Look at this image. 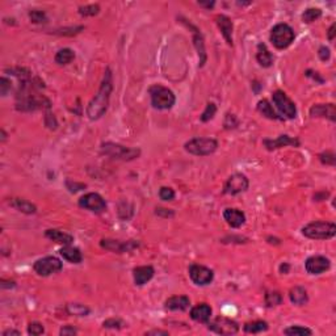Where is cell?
<instances>
[{"label": "cell", "mask_w": 336, "mask_h": 336, "mask_svg": "<svg viewBox=\"0 0 336 336\" xmlns=\"http://www.w3.org/2000/svg\"><path fill=\"white\" fill-rule=\"evenodd\" d=\"M113 90V80H112V72L109 68H106L104 79H102L101 86L99 88L98 94L95 95V98L92 99L87 106V116L90 120H99L100 117L104 116V113L108 109L109 105V99L110 94Z\"/></svg>", "instance_id": "6da1fadb"}, {"label": "cell", "mask_w": 336, "mask_h": 336, "mask_svg": "<svg viewBox=\"0 0 336 336\" xmlns=\"http://www.w3.org/2000/svg\"><path fill=\"white\" fill-rule=\"evenodd\" d=\"M51 102L43 95L32 92L27 95H19L16 101V109L21 112H33L39 109H50Z\"/></svg>", "instance_id": "7a4b0ae2"}, {"label": "cell", "mask_w": 336, "mask_h": 336, "mask_svg": "<svg viewBox=\"0 0 336 336\" xmlns=\"http://www.w3.org/2000/svg\"><path fill=\"white\" fill-rule=\"evenodd\" d=\"M149 94L150 98H151V105L155 109H171L176 101L173 92L169 88L161 86V84H154V86L150 87Z\"/></svg>", "instance_id": "3957f363"}, {"label": "cell", "mask_w": 336, "mask_h": 336, "mask_svg": "<svg viewBox=\"0 0 336 336\" xmlns=\"http://www.w3.org/2000/svg\"><path fill=\"white\" fill-rule=\"evenodd\" d=\"M101 153L112 159L118 161H133L135 158L141 155L139 149L133 147H126V146L113 143V142H105L101 145Z\"/></svg>", "instance_id": "277c9868"}, {"label": "cell", "mask_w": 336, "mask_h": 336, "mask_svg": "<svg viewBox=\"0 0 336 336\" xmlns=\"http://www.w3.org/2000/svg\"><path fill=\"white\" fill-rule=\"evenodd\" d=\"M302 234L310 239H331L336 234V226L331 222H311L302 229Z\"/></svg>", "instance_id": "5b68a950"}, {"label": "cell", "mask_w": 336, "mask_h": 336, "mask_svg": "<svg viewBox=\"0 0 336 336\" xmlns=\"http://www.w3.org/2000/svg\"><path fill=\"white\" fill-rule=\"evenodd\" d=\"M184 147L192 155L206 157V155L214 153L218 147V143L213 138H193L191 141H188Z\"/></svg>", "instance_id": "8992f818"}, {"label": "cell", "mask_w": 336, "mask_h": 336, "mask_svg": "<svg viewBox=\"0 0 336 336\" xmlns=\"http://www.w3.org/2000/svg\"><path fill=\"white\" fill-rule=\"evenodd\" d=\"M294 37L296 34L293 28L289 27L288 24H277L270 32V42L280 50L289 47L294 41Z\"/></svg>", "instance_id": "52a82bcc"}, {"label": "cell", "mask_w": 336, "mask_h": 336, "mask_svg": "<svg viewBox=\"0 0 336 336\" xmlns=\"http://www.w3.org/2000/svg\"><path fill=\"white\" fill-rule=\"evenodd\" d=\"M272 100H273V104L276 105L278 112L281 113V116H284L285 118H289V120H293V118L297 117L296 104L290 100L289 96L285 92H282L280 90L274 91L273 95H272Z\"/></svg>", "instance_id": "ba28073f"}, {"label": "cell", "mask_w": 336, "mask_h": 336, "mask_svg": "<svg viewBox=\"0 0 336 336\" xmlns=\"http://www.w3.org/2000/svg\"><path fill=\"white\" fill-rule=\"evenodd\" d=\"M62 262L55 256H46L37 260L33 266V269L38 276L46 277L50 274L58 273L59 270H62Z\"/></svg>", "instance_id": "9c48e42d"}, {"label": "cell", "mask_w": 336, "mask_h": 336, "mask_svg": "<svg viewBox=\"0 0 336 336\" xmlns=\"http://www.w3.org/2000/svg\"><path fill=\"white\" fill-rule=\"evenodd\" d=\"M207 329L218 335H235L239 331V325L230 318L218 317L207 322Z\"/></svg>", "instance_id": "30bf717a"}, {"label": "cell", "mask_w": 336, "mask_h": 336, "mask_svg": "<svg viewBox=\"0 0 336 336\" xmlns=\"http://www.w3.org/2000/svg\"><path fill=\"white\" fill-rule=\"evenodd\" d=\"M248 185H250V183H248V179H247L246 175H243V173H234V175H231L230 177L227 179L226 183H225L223 192H225L226 195L230 196L239 195V193L247 191V189H248Z\"/></svg>", "instance_id": "8fae6325"}, {"label": "cell", "mask_w": 336, "mask_h": 336, "mask_svg": "<svg viewBox=\"0 0 336 336\" xmlns=\"http://www.w3.org/2000/svg\"><path fill=\"white\" fill-rule=\"evenodd\" d=\"M189 277H191V280L195 282L196 285L205 286L209 285L213 281L214 273L207 267L200 266V264H192L189 267Z\"/></svg>", "instance_id": "7c38bea8"}, {"label": "cell", "mask_w": 336, "mask_h": 336, "mask_svg": "<svg viewBox=\"0 0 336 336\" xmlns=\"http://www.w3.org/2000/svg\"><path fill=\"white\" fill-rule=\"evenodd\" d=\"M79 206L100 214L106 209V203L105 200L102 199L99 193H87L79 200Z\"/></svg>", "instance_id": "4fadbf2b"}, {"label": "cell", "mask_w": 336, "mask_h": 336, "mask_svg": "<svg viewBox=\"0 0 336 336\" xmlns=\"http://www.w3.org/2000/svg\"><path fill=\"white\" fill-rule=\"evenodd\" d=\"M330 267H331L330 260L326 256H322V255L311 256L305 263L306 270L310 274H321L326 272V270H329Z\"/></svg>", "instance_id": "5bb4252c"}, {"label": "cell", "mask_w": 336, "mask_h": 336, "mask_svg": "<svg viewBox=\"0 0 336 336\" xmlns=\"http://www.w3.org/2000/svg\"><path fill=\"white\" fill-rule=\"evenodd\" d=\"M101 247L105 250L113 251L117 254H124V252H129L139 246V243L135 240H128V242H120V240H113V239H102Z\"/></svg>", "instance_id": "9a60e30c"}, {"label": "cell", "mask_w": 336, "mask_h": 336, "mask_svg": "<svg viewBox=\"0 0 336 336\" xmlns=\"http://www.w3.org/2000/svg\"><path fill=\"white\" fill-rule=\"evenodd\" d=\"M311 117L329 118L330 121H336V108L334 104H315L310 108Z\"/></svg>", "instance_id": "2e32d148"}, {"label": "cell", "mask_w": 336, "mask_h": 336, "mask_svg": "<svg viewBox=\"0 0 336 336\" xmlns=\"http://www.w3.org/2000/svg\"><path fill=\"white\" fill-rule=\"evenodd\" d=\"M223 218L226 221L231 227L238 229L246 222V214L239 209H234V207H227L223 211Z\"/></svg>", "instance_id": "e0dca14e"}, {"label": "cell", "mask_w": 336, "mask_h": 336, "mask_svg": "<svg viewBox=\"0 0 336 336\" xmlns=\"http://www.w3.org/2000/svg\"><path fill=\"white\" fill-rule=\"evenodd\" d=\"M264 146H266L268 150H276L280 149V147H285V146H294V147H298L300 146V141L296 139V138H292L289 135H280L277 139H264Z\"/></svg>", "instance_id": "ac0fdd59"}, {"label": "cell", "mask_w": 336, "mask_h": 336, "mask_svg": "<svg viewBox=\"0 0 336 336\" xmlns=\"http://www.w3.org/2000/svg\"><path fill=\"white\" fill-rule=\"evenodd\" d=\"M215 20H217V25H218L221 33H222L223 38L226 39L227 45L233 46V29H234L233 21L225 15L217 16Z\"/></svg>", "instance_id": "d6986e66"}, {"label": "cell", "mask_w": 336, "mask_h": 336, "mask_svg": "<svg viewBox=\"0 0 336 336\" xmlns=\"http://www.w3.org/2000/svg\"><path fill=\"white\" fill-rule=\"evenodd\" d=\"M188 27L192 28L193 29V43H195V47L196 50H197V53H199V57H200V67H202L203 65H205V62H206V49H205V41H203V37L202 34H201V32L197 29V28H195L193 25H191V24H187Z\"/></svg>", "instance_id": "ffe728a7"}, {"label": "cell", "mask_w": 336, "mask_h": 336, "mask_svg": "<svg viewBox=\"0 0 336 336\" xmlns=\"http://www.w3.org/2000/svg\"><path fill=\"white\" fill-rule=\"evenodd\" d=\"M154 273H155V270H154V268L151 266H143L134 268L133 277L135 285H145L146 282H149L154 277Z\"/></svg>", "instance_id": "44dd1931"}, {"label": "cell", "mask_w": 336, "mask_h": 336, "mask_svg": "<svg viewBox=\"0 0 336 336\" xmlns=\"http://www.w3.org/2000/svg\"><path fill=\"white\" fill-rule=\"evenodd\" d=\"M211 317V307L207 303H199L191 310V318L199 323H207Z\"/></svg>", "instance_id": "7402d4cb"}, {"label": "cell", "mask_w": 336, "mask_h": 336, "mask_svg": "<svg viewBox=\"0 0 336 336\" xmlns=\"http://www.w3.org/2000/svg\"><path fill=\"white\" fill-rule=\"evenodd\" d=\"M189 305L191 301L187 296H173L166 301V309L171 311H184L189 307Z\"/></svg>", "instance_id": "603a6c76"}, {"label": "cell", "mask_w": 336, "mask_h": 336, "mask_svg": "<svg viewBox=\"0 0 336 336\" xmlns=\"http://www.w3.org/2000/svg\"><path fill=\"white\" fill-rule=\"evenodd\" d=\"M45 236L50 239V240H53V242L59 243V244H65V246H70L71 243L74 242V238H72V235L67 234V233H65V231L55 230V229L46 230V233H45Z\"/></svg>", "instance_id": "cb8c5ba5"}, {"label": "cell", "mask_w": 336, "mask_h": 336, "mask_svg": "<svg viewBox=\"0 0 336 336\" xmlns=\"http://www.w3.org/2000/svg\"><path fill=\"white\" fill-rule=\"evenodd\" d=\"M59 254H61V256H63V259H66L67 262L72 263V264H79L83 260L82 252L76 247L65 246L59 250Z\"/></svg>", "instance_id": "d4e9b609"}, {"label": "cell", "mask_w": 336, "mask_h": 336, "mask_svg": "<svg viewBox=\"0 0 336 336\" xmlns=\"http://www.w3.org/2000/svg\"><path fill=\"white\" fill-rule=\"evenodd\" d=\"M289 298L290 301L297 306H303L309 302L307 292H306L305 288H302V286H294V288H292L289 292Z\"/></svg>", "instance_id": "484cf974"}, {"label": "cell", "mask_w": 336, "mask_h": 336, "mask_svg": "<svg viewBox=\"0 0 336 336\" xmlns=\"http://www.w3.org/2000/svg\"><path fill=\"white\" fill-rule=\"evenodd\" d=\"M256 59L263 67H270L273 65L274 57L272 55L268 47L264 43H259L258 45V53H256Z\"/></svg>", "instance_id": "4316f807"}, {"label": "cell", "mask_w": 336, "mask_h": 336, "mask_svg": "<svg viewBox=\"0 0 336 336\" xmlns=\"http://www.w3.org/2000/svg\"><path fill=\"white\" fill-rule=\"evenodd\" d=\"M9 205L12 207H15L16 210L24 213V214H34L37 211V207H35L34 203L29 202L28 200L24 199H12L9 201Z\"/></svg>", "instance_id": "83f0119b"}, {"label": "cell", "mask_w": 336, "mask_h": 336, "mask_svg": "<svg viewBox=\"0 0 336 336\" xmlns=\"http://www.w3.org/2000/svg\"><path fill=\"white\" fill-rule=\"evenodd\" d=\"M258 110L264 116V117L269 118V120H282L276 112H274L273 106L270 105L268 100H260L258 102Z\"/></svg>", "instance_id": "f1b7e54d"}, {"label": "cell", "mask_w": 336, "mask_h": 336, "mask_svg": "<svg viewBox=\"0 0 336 336\" xmlns=\"http://www.w3.org/2000/svg\"><path fill=\"white\" fill-rule=\"evenodd\" d=\"M75 53L68 47H65V49H61V50L55 54V62L58 65H68L74 61Z\"/></svg>", "instance_id": "f546056e"}, {"label": "cell", "mask_w": 336, "mask_h": 336, "mask_svg": "<svg viewBox=\"0 0 336 336\" xmlns=\"http://www.w3.org/2000/svg\"><path fill=\"white\" fill-rule=\"evenodd\" d=\"M268 330V323L264 321L248 322L244 325V331L247 334H260Z\"/></svg>", "instance_id": "4dcf8cb0"}, {"label": "cell", "mask_w": 336, "mask_h": 336, "mask_svg": "<svg viewBox=\"0 0 336 336\" xmlns=\"http://www.w3.org/2000/svg\"><path fill=\"white\" fill-rule=\"evenodd\" d=\"M66 310L70 315H76V317H86L90 314V309L82 303H68L66 306Z\"/></svg>", "instance_id": "1f68e13d"}, {"label": "cell", "mask_w": 336, "mask_h": 336, "mask_svg": "<svg viewBox=\"0 0 336 336\" xmlns=\"http://www.w3.org/2000/svg\"><path fill=\"white\" fill-rule=\"evenodd\" d=\"M284 334L285 335L290 336H310L313 335V331L307 327H303V326H292V327H288V329L284 330Z\"/></svg>", "instance_id": "d6a6232c"}, {"label": "cell", "mask_w": 336, "mask_h": 336, "mask_svg": "<svg viewBox=\"0 0 336 336\" xmlns=\"http://www.w3.org/2000/svg\"><path fill=\"white\" fill-rule=\"evenodd\" d=\"M321 16H322V11L319 9V8H309V9H306V11L303 12V15H302V20H303V23L311 24L313 21L319 19Z\"/></svg>", "instance_id": "836d02e7"}, {"label": "cell", "mask_w": 336, "mask_h": 336, "mask_svg": "<svg viewBox=\"0 0 336 336\" xmlns=\"http://www.w3.org/2000/svg\"><path fill=\"white\" fill-rule=\"evenodd\" d=\"M282 296L278 292H268L266 294V303L268 307H273V306L281 305Z\"/></svg>", "instance_id": "e575fe53"}, {"label": "cell", "mask_w": 336, "mask_h": 336, "mask_svg": "<svg viewBox=\"0 0 336 336\" xmlns=\"http://www.w3.org/2000/svg\"><path fill=\"white\" fill-rule=\"evenodd\" d=\"M215 113H217V105H215L214 102H207L206 108H205V110H203L202 114H201V121L202 122L210 121L211 118L215 116Z\"/></svg>", "instance_id": "d590c367"}, {"label": "cell", "mask_w": 336, "mask_h": 336, "mask_svg": "<svg viewBox=\"0 0 336 336\" xmlns=\"http://www.w3.org/2000/svg\"><path fill=\"white\" fill-rule=\"evenodd\" d=\"M100 12V5L99 4H90V5H84V7H79V13L84 17L87 16H95Z\"/></svg>", "instance_id": "8d00e7d4"}, {"label": "cell", "mask_w": 336, "mask_h": 336, "mask_svg": "<svg viewBox=\"0 0 336 336\" xmlns=\"http://www.w3.org/2000/svg\"><path fill=\"white\" fill-rule=\"evenodd\" d=\"M29 17L34 24H43L47 21V16L43 11H38V9H33L29 12Z\"/></svg>", "instance_id": "74e56055"}, {"label": "cell", "mask_w": 336, "mask_h": 336, "mask_svg": "<svg viewBox=\"0 0 336 336\" xmlns=\"http://www.w3.org/2000/svg\"><path fill=\"white\" fill-rule=\"evenodd\" d=\"M43 333H45V329H43V326L41 325V323H38V322H32V323H29V326H28V334H29V335L38 336L42 335Z\"/></svg>", "instance_id": "f35d334b"}, {"label": "cell", "mask_w": 336, "mask_h": 336, "mask_svg": "<svg viewBox=\"0 0 336 336\" xmlns=\"http://www.w3.org/2000/svg\"><path fill=\"white\" fill-rule=\"evenodd\" d=\"M319 159L323 165L327 166H335L336 163V157L333 151H326V153L319 154Z\"/></svg>", "instance_id": "ab89813d"}, {"label": "cell", "mask_w": 336, "mask_h": 336, "mask_svg": "<svg viewBox=\"0 0 336 336\" xmlns=\"http://www.w3.org/2000/svg\"><path fill=\"white\" fill-rule=\"evenodd\" d=\"M102 326H104L105 329L120 330L125 326V323H124L121 319H117V318H109V319H106V321L102 323Z\"/></svg>", "instance_id": "60d3db41"}, {"label": "cell", "mask_w": 336, "mask_h": 336, "mask_svg": "<svg viewBox=\"0 0 336 336\" xmlns=\"http://www.w3.org/2000/svg\"><path fill=\"white\" fill-rule=\"evenodd\" d=\"M159 197L163 201H172V200L175 199V191L172 188L162 187L161 191H159Z\"/></svg>", "instance_id": "b9f144b4"}, {"label": "cell", "mask_w": 336, "mask_h": 336, "mask_svg": "<svg viewBox=\"0 0 336 336\" xmlns=\"http://www.w3.org/2000/svg\"><path fill=\"white\" fill-rule=\"evenodd\" d=\"M12 90V82L5 76L0 79V95L1 96H7L8 92Z\"/></svg>", "instance_id": "7bdbcfd3"}, {"label": "cell", "mask_w": 336, "mask_h": 336, "mask_svg": "<svg viewBox=\"0 0 336 336\" xmlns=\"http://www.w3.org/2000/svg\"><path fill=\"white\" fill-rule=\"evenodd\" d=\"M236 126H238V120H236V117H235L234 114L227 113L226 118H225V128H226V129H231V128L234 129Z\"/></svg>", "instance_id": "ee69618b"}, {"label": "cell", "mask_w": 336, "mask_h": 336, "mask_svg": "<svg viewBox=\"0 0 336 336\" xmlns=\"http://www.w3.org/2000/svg\"><path fill=\"white\" fill-rule=\"evenodd\" d=\"M318 55H319V58H321V61L326 62V61H329V59H330V55H331V53H330L329 47L322 46L321 49H319V51H318Z\"/></svg>", "instance_id": "f6af8a7d"}, {"label": "cell", "mask_w": 336, "mask_h": 336, "mask_svg": "<svg viewBox=\"0 0 336 336\" xmlns=\"http://www.w3.org/2000/svg\"><path fill=\"white\" fill-rule=\"evenodd\" d=\"M78 334V330L72 327V326H65L62 330H61V335L67 336V335H76Z\"/></svg>", "instance_id": "bcb514c9"}, {"label": "cell", "mask_w": 336, "mask_h": 336, "mask_svg": "<svg viewBox=\"0 0 336 336\" xmlns=\"http://www.w3.org/2000/svg\"><path fill=\"white\" fill-rule=\"evenodd\" d=\"M157 214L168 218V217H173V211L169 210V209H165V207H158Z\"/></svg>", "instance_id": "7dc6e473"}, {"label": "cell", "mask_w": 336, "mask_h": 336, "mask_svg": "<svg viewBox=\"0 0 336 336\" xmlns=\"http://www.w3.org/2000/svg\"><path fill=\"white\" fill-rule=\"evenodd\" d=\"M0 286L3 288V289H7V288H15L16 286V282L15 281H11V280H1L0 281Z\"/></svg>", "instance_id": "c3c4849f"}, {"label": "cell", "mask_w": 336, "mask_h": 336, "mask_svg": "<svg viewBox=\"0 0 336 336\" xmlns=\"http://www.w3.org/2000/svg\"><path fill=\"white\" fill-rule=\"evenodd\" d=\"M146 335H168V331H162V330H151Z\"/></svg>", "instance_id": "681fc988"}, {"label": "cell", "mask_w": 336, "mask_h": 336, "mask_svg": "<svg viewBox=\"0 0 336 336\" xmlns=\"http://www.w3.org/2000/svg\"><path fill=\"white\" fill-rule=\"evenodd\" d=\"M335 29H336V25L335 24H333V25H331V28L329 29V39L330 41H333V39L335 38V33H336Z\"/></svg>", "instance_id": "f907efd6"}, {"label": "cell", "mask_w": 336, "mask_h": 336, "mask_svg": "<svg viewBox=\"0 0 336 336\" xmlns=\"http://www.w3.org/2000/svg\"><path fill=\"white\" fill-rule=\"evenodd\" d=\"M8 335L19 336V335H21V333H20V331H16V330H5V331L3 333V336H8Z\"/></svg>", "instance_id": "816d5d0a"}, {"label": "cell", "mask_w": 336, "mask_h": 336, "mask_svg": "<svg viewBox=\"0 0 336 336\" xmlns=\"http://www.w3.org/2000/svg\"><path fill=\"white\" fill-rule=\"evenodd\" d=\"M215 1H207V3H203V1H199L200 7H205V8H213L214 7Z\"/></svg>", "instance_id": "f5cc1de1"}, {"label": "cell", "mask_w": 336, "mask_h": 336, "mask_svg": "<svg viewBox=\"0 0 336 336\" xmlns=\"http://www.w3.org/2000/svg\"><path fill=\"white\" fill-rule=\"evenodd\" d=\"M280 272H281V273H288V272H289V264H288V263L281 264V267H280Z\"/></svg>", "instance_id": "db71d44e"}, {"label": "cell", "mask_w": 336, "mask_h": 336, "mask_svg": "<svg viewBox=\"0 0 336 336\" xmlns=\"http://www.w3.org/2000/svg\"><path fill=\"white\" fill-rule=\"evenodd\" d=\"M5 139H7V134H5V132L1 129V142H4Z\"/></svg>", "instance_id": "11a10c76"}]
</instances>
